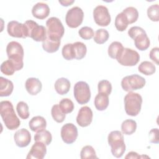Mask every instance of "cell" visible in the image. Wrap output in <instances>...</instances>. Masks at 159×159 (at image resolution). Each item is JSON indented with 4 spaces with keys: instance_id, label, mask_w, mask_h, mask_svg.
Masks as SVG:
<instances>
[{
    "instance_id": "1",
    "label": "cell",
    "mask_w": 159,
    "mask_h": 159,
    "mask_svg": "<svg viewBox=\"0 0 159 159\" xmlns=\"http://www.w3.org/2000/svg\"><path fill=\"white\" fill-rule=\"evenodd\" d=\"M0 114L8 129L11 130L17 129L20 125V120L15 113L11 102L2 101L0 102Z\"/></svg>"
},
{
    "instance_id": "2",
    "label": "cell",
    "mask_w": 159,
    "mask_h": 159,
    "mask_svg": "<svg viewBox=\"0 0 159 159\" xmlns=\"http://www.w3.org/2000/svg\"><path fill=\"white\" fill-rule=\"evenodd\" d=\"M6 53L9 60L14 64L16 71L21 70L24 66V49L21 44L16 41L8 43L6 47Z\"/></svg>"
},
{
    "instance_id": "3",
    "label": "cell",
    "mask_w": 159,
    "mask_h": 159,
    "mask_svg": "<svg viewBox=\"0 0 159 159\" xmlns=\"http://www.w3.org/2000/svg\"><path fill=\"white\" fill-rule=\"evenodd\" d=\"M107 141L111 146L112 155L116 158L122 157L125 151V145L122 132L119 130L111 132L108 135Z\"/></svg>"
},
{
    "instance_id": "4",
    "label": "cell",
    "mask_w": 159,
    "mask_h": 159,
    "mask_svg": "<svg viewBox=\"0 0 159 159\" xmlns=\"http://www.w3.org/2000/svg\"><path fill=\"white\" fill-rule=\"evenodd\" d=\"M142 104V98L139 93L129 92L124 97L125 111L129 116H137L141 110Z\"/></svg>"
},
{
    "instance_id": "5",
    "label": "cell",
    "mask_w": 159,
    "mask_h": 159,
    "mask_svg": "<svg viewBox=\"0 0 159 159\" xmlns=\"http://www.w3.org/2000/svg\"><path fill=\"white\" fill-rule=\"evenodd\" d=\"M46 30L47 37L53 40H61L65 33L61 20L56 17H52L46 21Z\"/></svg>"
},
{
    "instance_id": "6",
    "label": "cell",
    "mask_w": 159,
    "mask_h": 159,
    "mask_svg": "<svg viewBox=\"0 0 159 159\" xmlns=\"http://www.w3.org/2000/svg\"><path fill=\"white\" fill-rule=\"evenodd\" d=\"M27 30L28 37L36 42H43L47 38V30L43 25H39L32 20H26L24 23Z\"/></svg>"
},
{
    "instance_id": "7",
    "label": "cell",
    "mask_w": 159,
    "mask_h": 159,
    "mask_svg": "<svg viewBox=\"0 0 159 159\" xmlns=\"http://www.w3.org/2000/svg\"><path fill=\"white\" fill-rule=\"evenodd\" d=\"M146 81L142 76L134 74L126 76L121 81V86L125 91L131 92L144 87Z\"/></svg>"
},
{
    "instance_id": "8",
    "label": "cell",
    "mask_w": 159,
    "mask_h": 159,
    "mask_svg": "<svg viewBox=\"0 0 159 159\" xmlns=\"http://www.w3.org/2000/svg\"><path fill=\"white\" fill-rule=\"evenodd\" d=\"M116 60L122 66H132L137 65L139 61L140 55L134 50L129 48H124Z\"/></svg>"
},
{
    "instance_id": "9",
    "label": "cell",
    "mask_w": 159,
    "mask_h": 159,
    "mask_svg": "<svg viewBox=\"0 0 159 159\" xmlns=\"http://www.w3.org/2000/svg\"><path fill=\"white\" fill-rule=\"evenodd\" d=\"M74 97L80 104L88 102L91 98V91L88 84L84 81L77 82L74 86Z\"/></svg>"
},
{
    "instance_id": "10",
    "label": "cell",
    "mask_w": 159,
    "mask_h": 159,
    "mask_svg": "<svg viewBox=\"0 0 159 159\" xmlns=\"http://www.w3.org/2000/svg\"><path fill=\"white\" fill-rule=\"evenodd\" d=\"M83 17L84 13L83 10L78 6H75L67 11L65 21L69 27L76 28L83 22Z\"/></svg>"
},
{
    "instance_id": "11",
    "label": "cell",
    "mask_w": 159,
    "mask_h": 159,
    "mask_svg": "<svg viewBox=\"0 0 159 159\" xmlns=\"http://www.w3.org/2000/svg\"><path fill=\"white\" fill-rule=\"evenodd\" d=\"M93 18L96 24L102 27L107 26L111 20L108 9L102 5H99L94 9Z\"/></svg>"
},
{
    "instance_id": "12",
    "label": "cell",
    "mask_w": 159,
    "mask_h": 159,
    "mask_svg": "<svg viewBox=\"0 0 159 159\" xmlns=\"http://www.w3.org/2000/svg\"><path fill=\"white\" fill-rule=\"evenodd\" d=\"M7 31L8 34L13 37L25 39L28 37L25 25L16 20H12L8 22Z\"/></svg>"
},
{
    "instance_id": "13",
    "label": "cell",
    "mask_w": 159,
    "mask_h": 159,
    "mask_svg": "<svg viewBox=\"0 0 159 159\" xmlns=\"http://www.w3.org/2000/svg\"><path fill=\"white\" fill-rule=\"evenodd\" d=\"M61 137L62 140L67 144L75 142L78 137L77 127L72 123H66L61 129Z\"/></svg>"
},
{
    "instance_id": "14",
    "label": "cell",
    "mask_w": 159,
    "mask_h": 159,
    "mask_svg": "<svg viewBox=\"0 0 159 159\" xmlns=\"http://www.w3.org/2000/svg\"><path fill=\"white\" fill-rule=\"evenodd\" d=\"M93 111L88 106H83L80 108L78 111L76 122L78 124L82 127H85L89 125L93 120Z\"/></svg>"
},
{
    "instance_id": "15",
    "label": "cell",
    "mask_w": 159,
    "mask_h": 159,
    "mask_svg": "<svg viewBox=\"0 0 159 159\" xmlns=\"http://www.w3.org/2000/svg\"><path fill=\"white\" fill-rule=\"evenodd\" d=\"M14 139L17 146L23 148L28 146L30 143L31 141V135L26 129L22 128L15 132Z\"/></svg>"
},
{
    "instance_id": "16",
    "label": "cell",
    "mask_w": 159,
    "mask_h": 159,
    "mask_svg": "<svg viewBox=\"0 0 159 159\" xmlns=\"http://www.w3.org/2000/svg\"><path fill=\"white\" fill-rule=\"evenodd\" d=\"M47 153L46 145L41 142H35L32 146L26 158L43 159Z\"/></svg>"
},
{
    "instance_id": "17",
    "label": "cell",
    "mask_w": 159,
    "mask_h": 159,
    "mask_svg": "<svg viewBox=\"0 0 159 159\" xmlns=\"http://www.w3.org/2000/svg\"><path fill=\"white\" fill-rule=\"evenodd\" d=\"M50 10L48 6L44 2H37L32 9L33 16L39 19H44L50 14Z\"/></svg>"
},
{
    "instance_id": "18",
    "label": "cell",
    "mask_w": 159,
    "mask_h": 159,
    "mask_svg": "<svg viewBox=\"0 0 159 159\" xmlns=\"http://www.w3.org/2000/svg\"><path fill=\"white\" fill-rule=\"evenodd\" d=\"M25 86L27 91L30 95H36L41 91L42 84L38 78H29L26 80Z\"/></svg>"
},
{
    "instance_id": "19",
    "label": "cell",
    "mask_w": 159,
    "mask_h": 159,
    "mask_svg": "<svg viewBox=\"0 0 159 159\" xmlns=\"http://www.w3.org/2000/svg\"><path fill=\"white\" fill-rule=\"evenodd\" d=\"M29 126L31 130L37 132L47 127V122L42 116H37L32 117L29 122Z\"/></svg>"
},
{
    "instance_id": "20",
    "label": "cell",
    "mask_w": 159,
    "mask_h": 159,
    "mask_svg": "<svg viewBox=\"0 0 159 159\" xmlns=\"http://www.w3.org/2000/svg\"><path fill=\"white\" fill-rule=\"evenodd\" d=\"M14 89L13 83L2 76L0 77V96H9L12 93Z\"/></svg>"
},
{
    "instance_id": "21",
    "label": "cell",
    "mask_w": 159,
    "mask_h": 159,
    "mask_svg": "<svg viewBox=\"0 0 159 159\" xmlns=\"http://www.w3.org/2000/svg\"><path fill=\"white\" fill-rule=\"evenodd\" d=\"M134 40L136 48L139 50L144 51L150 47V39L148 37L146 32H143L137 35Z\"/></svg>"
},
{
    "instance_id": "22",
    "label": "cell",
    "mask_w": 159,
    "mask_h": 159,
    "mask_svg": "<svg viewBox=\"0 0 159 159\" xmlns=\"http://www.w3.org/2000/svg\"><path fill=\"white\" fill-rule=\"evenodd\" d=\"M70 82L65 78H60L57 80L55 83L54 86L57 93L60 95L66 94L70 90Z\"/></svg>"
},
{
    "instance_id": "23",
    "label": "cell",
    "mask_w": 159,
    "mask_h": 159,
    "mask_svg": "<svg viewBox=\"0 0 159 159\" xmlns=\"http://www.w3.org/2000/svg\"><path fill=\"white\" fill-rule=\"evenodd\" d=\"M109 105V97L108 95L98 93L94 99V106L97 110L102 111L108 107Z\"/></svg>"
},
{
    "instance_id": "24",
    "label": "cell",
    "mask_w": 159,
    "mask_h": 159,
    "mask_svg": "<svg viewBox=\"0 0 159 159\" xmlns=\"http://www.w3.org/2000/svg\"><path fill=\"white\" fill-rule=\"evenodd\" d=\"M60 43L61 40H53L47 37L45 40L42 42V47L48 53H54L58 50Z\"/></svg>"
},
{
    "instance_id": "25",
    "label": "cell",
    "mask_w": 159,
    "mask_h": 159,
    "mask_svg": "<svg viewBox=\"0 0 159 159\" xmlns=\"http://www.w3.org/2000/svg\"><path fill=\"white\" fill-rule=\"evenodd\" d=\"M137 129V123L134 120L126 119L121 124L122 132L125 135H131Z\"/></svg>"
},
{
    "instance_id": "26",
    "label": "cell",
    "mask_w": 159,
    "mask_h": 159,
    "mask_svg": "<svg viewBox=\"0 0 159 159\" xmlns=\"http://www.w3.org/2000/svg\"><path fill=\"white\" fill-rule=\"evenodd\" d=\"M34 140L35 142H41L46 145H48L52 140V136L51 133L45 129L37 132L34 136Z\"/></svg>"
},
{
    "instance_id": "27",
    "label": "cell",
    "mask_w": 159,
    "mask_h": 159,
    "mask_svg": "<svg viewBox=\"0 0 159 159\" xmlns=\"http://www.w3.org/2000/svg\"><path fill=\"white\" fill-rule=\"evenodd\" d=\"M124 49L122 44L117 41L112 42L108 47V55L113 59H116Z\"/></svg>"
},
{
    "instance_id": "28",
    "label": "cell",
    "mask_w": 159,
    "mask_h": 159,
    "mask_svg": "<svg viewBox=\"0 0 159 159\" xmlns=\"http://www.w3.org/2000/svg\"><path fill=\"white\" fill-rule=\"evenodd\" d=\"M73 46L75 58L77 60H81L83 58L87 52L86 45L81 42H76L73 43Z\"/></svg>"
},
{
    "instance_id": "29",
    "label": "cell",
    "mask_w": 159,
    "mask_h": 159,
    "mask_svg": "<svg viewBox=\"0 0 159 159\" xmlns=\"http://www.w3.org/2000/svg\"><path fill=\"white\" fill-rule=\"evenodd\" d=\"M138 70L145 75L148 76L153 74L156 71L155 66L150 61H143L138 67Z\"/></svg>"
},
{
    "instance_id": "30",
    "label": "cell",
    "mask_w": 159,
    "mask_h": 159,
    "mask_svg": "<svg viewBox=\"0 0 159 159\" xmlns=\"http://www.w3.org/2000/svg\"><path fill=\"white\" fill-rule=\"evenodd\" d=\"M128 24V20L122 12L116 16L115 19V26L117 30L120 32L125 30L127 29Z\"/></svg>"
},
{
    "instance_id": "31",
    "label": "cell",
    "mask_w": 159,
    "mask_h": 159,
    "mask_svg": "<svg viewBox=\"0 0 159 159\" xmlns=\"http://www.w3.org/2000/svg\"><path fill=\"white\" fill-rule=\"evenodd\" d=\"M122 12L125 14L129 24H133L138 19L139 12L134 7H127L123 10Z\"/></svg>"
},
{
    "instance_id": "32",
    "label": "cell",
    "mask_w": 159,
    "mask_h": 159,
    "mask_svg": "<svg viewBox=\"0 0 159 159\" xmlns=\"http://www.w3.org/2000/svg\"><path fill=\"white\" fill-rule=\"evenodd\" d=\"M109 35L107 30L104 29H98L94 34V41L98 44L104 43L109 39Z\"/></svg>"
},
{
    "instance_id": "33",
    "label": "cell",
    "mask_w": 159,
    "mask_h": 159,
    "mask_svg": "<svg viewBox=\"0 0 159 159\" xmlns=\"http://www.w3.org/2000/svg\"><path fill=\"white\" fill-rule=\"evenodd\" d=\"M51 114L53 119L58 123H61L65 119L66 115L61 110L58 104H55L51 109Z\"/></svg>"
},
{
    "instance_id": "34",
    "label": "cell",
    "mask_w": 159,
    "mask_h": 159,
    "mask_svg": "<svg viewBox=\"0 0 159 159\" xmlns=\"http://www.w3.org/2000/svg\"><path fill=\"white\" fill-rule=\"evenodd\" d=\"M58 105L62 112L65 114L71 113L74 109V104L73 101L68 98L62 99Z\"/></svg>"
},
{
    "instance_id": "35",
    "label": "cell",
    "mask_w": 159,
    "mask_h": 159,
    "mask_svg": "<svg viewBox=\"0 0 159 159\" xmlns=\"http://www.w3.org/2000/svg\"><path fill=\"white\" fill-rule=\"evenodd\" d=\"M16 110L19 117L22 119H27L29 117V106L26 102L20 101L17 103Z\"/></svg>"
},
{
    "instance_id": "36",
    "label": "cell",
    "mask_w": 159,
    "mask_h": 159,
    "mask_svg": "<svg viewBox=\"0 0 159 159\" xmlns=\"http://www.w3.org/2000/svg\"><path fill=\"white\" fill-rule=\"evenodd\" d=\"M1 71L6 75L11 76L16 71V68L13 63L10 60H7L2 63L1 65Z\"/></svg>"
},
{
    "instance_id": "37",
    "label": "cell",
    "mask_w": 159,
    "mask_h": 159,
    "mask_svg": "<svg viewBox=\"0 0 159 159\" xmlns=\"http://www.w3.org/2000/svg\"><path fill=\"white\" fill-rule=\"evenodd\" d=\"M80 157L81 159L98 158L94 149L91 145H86L82 148L80 152Z\"/></svg>"
},
{
    "instance_id": "38",
    "label": "cell",
    "mask_w": 159,
    "mask_h": 159,
    "mask_svg": "<svg viewBox=\"0 0 159 159\" xmlns=\"http://www.w3.org/2000/svg\"><path fill=\"white\" fill-rule=\"evenodd\" d=\"M63 57L66 60H71L75 58L73 43H67L62 48Z\"/></svg>"
},
{
    "instance_id": "39",
    "label": "cell",
    "mask_w": 159,
    "mask_h": 159,
    "mask_svg": "<svg viewBox=\"0 0 159 159\" xmlns=\"http://www.w3.org/2000/svg\"><path fill=\"white\" fill-rule=\"evenodd\" d=\"M147 16L152 21L158 22L159 20V6L158 4H153L147 9Z\"/></svg>"
},
{
    "instance_id": "40",
    "label": "cell",
    "mask_w": 159,
    "mask_h": 159,
    "mask_svg": "<svg viewBox=\"0 0 159 159\" xmlns=\"http://www.w3.org/2000/svg\"><path fill=\"white\" fill-rule=\"evenodd\" d=\"M98 93H104L109 96L112 91L111 83L108 80H101L98 83Z\"/></svg>"
},
{
    "instance_id": "41",
    "label": "cell",
    "mask_w": 159,
    "mask_h": 159,
    "mask_svg": "<svg viewBox=\"0 0 159 159\" xmlns=\"http://www.w3.org/2000/svg\"><path fill=\"white\" fill-rule=\"evenodd\" d=\"M78 34L84 40L91 39L94 36V34L93 29L88 26H84L81 27L79 30Z\"/></svg>"
},
{
    "instance_id": "42",
    "label": "cell",
    "mask_w": 159,
    "mask_h": 159,
    "mask_svg": "<svg viewBox=\"0 0 159 159\" xmlns=\"http://www.w3.org/2000/svg\"><path fill=\"white\" fill-rule=\"evenodd\" d=\"M145 32V31L140 27H138V26H134L130 28V29L128 30V35H129V37L134 39L137 35Z\"/></svg>"
},
{
    "instance_id": "43",
    "label": "cell",
    "mask_w": 159,
    "mask_h": 159,
    "mask_svg": "<svg viewBox=\"0 0 159 159\" xmlns=\"http://www.w3.org/2000/svg\"><path fill=\"white\" fill-rule=\"evenodd\" d=\"M149 139L150 142L153 143H159V137H158V129L155 128L150 130L149 132Z\"/></svg>"
},
{
    "instance_id": "44",
    "label": "cell",
    "mask_w": 159,
    "mask_h": 159,
    "mask_svg": "<svg viewBox=\"0 0 159 159\" xmlns=\"http://www.w3.org/2000/svg\"><path fill=\"white\" fill-rule=\"evenodd\" d=\"M158 55H159V48L158 47H155L153 48L149 53L150 58L154 61L157 65H159V59H158Z\"/></svg>"
},
{
    "instance_id": "45",
    "label": "cell",
    "mask_w": 159,
    "mask_h": 159,
    "mask_svg": "<svg viewBox=\"0 0 159 159\" xmlns=\"http://www.w3.org/2000/svg\"><path fill=\"white\" fill-rule=\"evenodd\" d=\"M142 158L141 156H140L137 153L135 152H130L127 154V155L125 157V158Z\"/></svg>"
},
{
    "instance_id": "46",
    "label": "cell",
    "mask_w": 159,
    "mask_h": 159,
    "mask_svg": "<svg viewBox=\"0 0 159 159\" xmlns=\"http://www.w3.org/2000/svg\"><path fill=\"white\" fill-rule=\"evenodd\" d=\"M59 3H60L63 6H68L72 4L75 1L73 0H65V1H59Z\"/></svg>"
}]
</instances>
